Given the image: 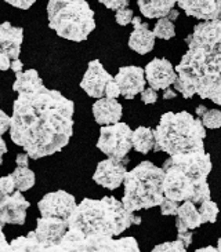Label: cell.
Instances as JSON below:
<instances>
[{"instance_id":"obj_21","label":"cell","mask_w":221,"mask_h":252,"mask_svg":"<svg viewBox=\"0 0 221 252\" xmlns=\"http://www.w3.org/2000/svg\"><path fill=\"white\" fill-rule=\"evenodd\" d=\"M24 40V29L13 27L10 22L0 25V48L6 53L10 60H17L21 54V44Z\"/></svg>"},{"instance_id":"obj_9","label":"cell","mask_w":221,"mask_h":252,"mask_svg":"<svg viewBox=\"0 0 221 252\" xmlns=\"http://www.w3.org/2000/svg\"><path fill=\"white\" fill-rule=\"evenodd\" d=\"M131 135L133 129L126 123L117 122L110 126H101L97 148L108 157L124 160L133 149Z\"/></svg>"},{"instance_id":"obj_40","label":"cell","mask_w":221,"mask_h":252,"mask_svg":"<svg viewBox=\"0 0 221 252\" xmlns=\"http://www.w3.org/2000/svg\"><path fill=\"white\" fill-rule=\"evenodd\" d=\"M177 239L184 243V246L189 247L192 243V230H185V232H179Z\"/></svg>"},{"instance_id":"obj_2","label":"cell","mask_w":221,"mask_h":252,"mask_svg":"<svg viewBox=\"0 0 221 252\" xmlns=\"http://www.w3.org/2000/svg\"><path fill=\"white\" fill-rule=\"evenodd\" d=\"M212 171L210 155L192 152L170 156L163 164V193L174 201L200 204L210 198L207 177Z\"/></svg>"},{"instance_id":"obj_6","label":"cell","mask_w":221,"mask_h":252,"mask_svg":"<svg viewBox=\"0 0 221 252\" xmlns=\"http://www.w3.org/2000/svg\"><path fill=\"white\" fill-rule=\"evenodd\" d=\"M123 184L122 203L130 212L158 207L165 200L163 168H159L148 160L127 171Z\"/></svg>"},{"instance_id":"obj_45","label":"cell","mask_w":221,"mask_h":252,"mask_svg":"<svg viewBox=\"0 0 221 252\" xmlns=\"http://www.w3.org/2000/svg\"><path fill=\"white\" fill-rule=\"evenodd\" d=\"M179 11H177V10H176V8H173L172 11H170V13L167 14V15H166V17H167V18H169V20H172L173 22H174V21L177 20V18H179Z\"/></svg>"},{"instance_id":"obj_49","label":"cell","mask_w":221,"mask_h":252,"mask_svg":"<svg viewBox=\"0 0 221 252\" xmlns=\"http://www.w3.org/2000/svg\"><path fill=\"white\" fill-rule=\"evenodd\" d=\"M3 163V160H1V157H0V164Z\"/></svg>"},{"instance_id":"obj_23","label":"cell","mask_w":221,"mask_h":252,"mask_svg":"<svg viewBox=\"0 0 221 252\" xmlns=\"http://www.w3.org/2000/svg\"><path fill=\"white\" fill-rule=\"evenodd\" d=\"M138 8L145 18H162L172 11L177 0H136Z\"/></svg>"},{"instance_id":"obj_32","label":"cell","mask_w":221,"mask_h":252,"mask_svg":"<svg viewBox=\"0 0 221 252\" xmlns=\"http://www.w3.org/2000/svg\"><path fill=\"white\" fill-rule=\"evenodd\" d=\"M160 214L165 217H170V215H176L177 210H179V201H174L172 198L165 197V200L160 203Z\"/></svg>"},{"instance_id":"obj_12","label":"cell","mask_w":221,"mask_h":252,"mask_svg":"<svg viewBox=\"0 0 221 252\" xmlns=\"http://www.w3.org/2000/svg\"><path fill=\"white\" fill-rule=\"evenodd\" d=\"M127 163H129L127 157L124 160L108 157L107 160L98 163L96 172L93 175V181L108 190H115L123 184L124 177L127 174V168H126Z\"/></svg>"},{"instance_id":"obj_17","label":"cell","mask_w":221,"mask_h":252,"mask_svg":"<svg viewBox=\"0 0 221 252\" xmlns=\"http://www.w3.org/2000/svg\"><path fill=\"white\" fill-rule=\"evenodd\" d=\"M113 79L119 84L120 93L126 99H133L137 94H141L147 84L144 69L134 65L119 68Z\"/></svg>"},{"instance_id":"obj_36","label":"cell","mask_w":221,"mask_h":252,"mask_svg":"<svg viewBox=\"0 0 221 252\" xmlns=\"http://www.w3.org/2000/svg\"><path fill=\"white\" fill-rule=\"evenodd\" d=\"M98 1L110 10H117V8L129 6L131 0H98Z\"/></svg>"},{"instance_id":"obj_1","label":"cell","mask_w":221,"mask_h":252,"mask_svg":"<svg viewBox=\"0 0 221 252\" xmlns=\"http://www.w3.org/2000/svg\"><path fill=\"white\" fill-rule=\"evenodd\" d=\"M75 103L44 84L18 93L13 105L10 138L31 158L62 150L74 134Z\"/></svg>"},{"instance_id":"obj_27","label":"cell","mask_w":221,"mask_h":252,"mask_svg":"<svg viewBox=\"0 0 221 252\" xmlns=\"http://www.w3.org/2000/svg\"><path fill=\"white\" fill-rule=\"evenodd\" d=\"M196 116L199 117L205 128L217 129L221 127V110L209 109L205 105H199L196 108Z\"/></svg>"},{"instance_id":"obj_30","label":"cell","mask_w":221,"mask_h":252,"mask_svg":"<svg viewBox=\"0 0 221 252\" xmlns=\"http://www.w3.org/2000/svg\"><path fill=\"white\" fill-rule=\"evenodd\" d=\"M153 252H166V251H173V252H185L186 247L184 246L183 241H180L179 239L174 240V241H167L163 244H159V246L153 247Z\"/></svg>"},{"instance_id":"obj_41","label":"cell","mask_w":221,"mask_h":252,"mask_svg":"<svg viewBox=\"0 0 221 252\" xmlns=\"http://www.w3.org/2000/svg\"><path fill=\"white\" fill-rule=\"evenodd\" d=\"M3 227H4V225L0 223V252L10 251V244L7 243L6 236H4V233H3Z\"/></svg>"},{"instance_id":"obj_8","label":"cell","mask_w":221,"mask_h":252,"mask_svg":"<svg viewBox=\"0 0 221 252\" xmlns=\"http://www.w3.org/2000/svg\"><path fill=\"white\" fill-rule=\"evenodd\" d=\"M50 251H131L138 252L140 247L134 237L115 240L107 236H80L67 232L62 240Z\"/></svg>"},{"instance_id":"obj_5","label":"cell","mask_w":221,"mask_h":252,"mask_svg":"<svg viewBox=\"0 0 221 252\" xmlns=\"http://www.w3.org/2000/svg\"><path fill=\"white\" fill-rule=\"evenodd\" d=\"M155 134L153 152H165L169 156L203 152L206 128L199 119L188 112L162 115Z\"/></svg>"},{"instance_id":"obj_4","label":"cell","mask_w":221,"mask_h":252,"mask_svg":"<svg viewBox=\"0 0 221 252\" xmlns=\"http://www.w3.org/2000/svg\"><path fill=\"white\" fill-rule=\"evenodd\" d=\"M174 90L185 99L199 95L221 105V51L188 48L176 66Z\"/></svg>"},{"instance_id":"obj_42","label":"cell","mask_w":221,"mask_h":252,"mask_svg":"<svg viewBox=\"0 0 221 252\" xmlns=\"http://www.w3.org/2000/svg\"><path fill=\"white\" fill-rule=\"evenodd\" d=\"M15 163H17V165H20V167H28V164H29V155H28L27 152L17 155Z\"/></svg>"},{"instance_id":"obj_26","label":"cell","mask_w":221,"mask_h":252,"mask_svg":"<svg viewBox=\"0 0 221 252\" xmlns=\"http://www.w3.org/2000/svg\"><path fill=\"white\" fill-rule=\"evenodd\" d=\"M11 177L15 184V189L20 191H27L31 188H34L35 182H36V177L32 170H29L28 167H20L17 165V168L11 172Z\"/></svg>"},{"instance_id":"obj_44","label":"cell","mask_w":221,"mask_h":252,"mask_svg":"<svg viewBox=\"0 0 221 252\" xmlns=\"http://www.w3.org/2000/svg\"><path fill=\"white\" fill-rule=\"evenodd\" d=\"M163 91H165V93H163V99H172V98H176V96H177V93H176V91H173L170 87L163 90Z\"/></svg>"},{"instance_id":"obj_46","label":"cell","mask_w":221,"mask_h":252,"mask_svg":"<svg viewBox=\"0 0 221 252\" xmlns=\"http://www.w3.org/2000/svg\"><path fill=\"white\" fill-rule=\"evenodd\" d=\"M4 153H7V145L6 142H4V139L0 136V157L3 156Z\"/></svg>"},{"instance_id":"obj_20","label":"cell","mask_w":221,"mask_h":252,"mask_svg":"<svg viewBox=\"0 0 221 252\" xmlns=\"http://www.w3.org/2000/svg\"><path fill=\"white\" fill-rule=\"evenodd\" d=\"M123 108L115 98H98L93 105V116L100 126H110L120 122Z\"/></svg>"},{"instance_id":"obj_7","label":"cell","mask_w":221,"mask_h":252,"mask_svg":"<svg viewBox=\"0 0 221 252\" xmlns=\"http://www.w3.org/2000/svg\"><path fill=\"white\" fill-rule=\"evenodd\" d=\"M47 17L48 27L67 40L84 41L96 29L94 11L87 0H50Z\"/></svg>"},{"instance_id":"obj_15","label":"cell","mask_w":221,"mask_h":252,"mask_svg":"<svg viewBox=\"0 0 221 252\" xmlns=\"http://www.w3.org/2000/svg\"><path fill=\"white\" fill-rule=\"evenodd\" d=\"M145 80L153 90H166L174 84L177 79L176 69L166 58H153L144 69Z\"/></svg>"},{"instance_id":"obj_47","label":"cell","mask_w":221,"mask_h":252,"mask_svg":"<svg viewBox=\"0 0 221 252\" xmlns=\"http://www.w3.org/2000/svg\"><path fill=\"white\" fill-rule=\"evenodd\" d=\"M198 252H216L217 251V248L216 247H212V246H209V247H203V248H199V250H196Z\"/></svg>"},{"instance_id":"obj_37","label":"cell","mask_w":221,"mask_h":252,"mask_svg":"<svg viewBox=\"0 0 221 252\" xmlns=\"http://www.w3.org/2000/svg\"><path fill=\"white\" fill-rule=\"evenodd\" d=\"M3 1H6V3L17 7V8H21V10H28L34 6L36 0H3Z\"/></svg>"},{"instance_id":"obj_18","label":"cell","mask_w":221,"mask_h":252,"mask_svg":"<svg viewBox=\"0 0 221 252\" xmlns=\"http://www.w3.org/2000/svg\"><path fill=\"white\" fill-rule=\"evenodd\" d=\"M177 6L200 21L221 20V0H177Z\"/></svg>"},{"instance_id":"obj_13","label":"cell","mask_w":221,"mask_h":252,"mask_svg":"<svg viewBox=\"0 0 221 252\" xmlns=\"http://www.w3.org/2000/svg\"><path fill=\"white\" fill-rule=\"evenodd\" d=\"M75 207V197L65 190L47 193L37 203V208L41 217H55L64 219H68L71 217Z\"/></svg>"},{"instance_id":"obj_22","label":"cell","mask_w":221,"mask_h":252,"mask_svg":"<svg viewBox=\"0 0 221 252\" xmlns=\"http://www.w3.org/2000/svg\"><path fill=\"white\" fill-rule=\"evenodd\" d=\"M202 223L199 210L195 207L192 201H183V204L179 205V210L176 214V227L177 232H185V230H195Z\"/></svg>"},{"instance_id":"obj_25","label":"cell","mask_w":221,"mask_h":252,"mask_svg":"<svg viewBox=\"0 0 221 252\" xmlns=\"http://www.w3.org/2000/svg\"><path fill=\"white\" fill-rule=\"evenodd\" d=\"M40 84H43V80L35 69H29L25 72L21 70V72L15 73V82L13 84V90L15 93H21L24 90L32 89V87L40 86Z\"/></svg>"},{"instance_id":"obj_16","label":"cell","mask_w":221,"mask_h":252,"mask_svg":"<svg viewBox=\"0 0 221 252\" xmlns=\"http://www.w3.org/2000/svg\"><path fill=\"white\" fill-rule=\"evenodd\" d=\"M113 77L107 72V69L104 68L103 63L94 60V61L89 62L87 70L83 76L82 82H80V87L84 90V93L91 98H103L104 91L108 82H110Z\"/></svg>"},{"instance_id":"obj_14","label":"cell","mask_w":221,"mask_h":252,"mask_svg":"<svg viewBox=\"0 0 221 252\" xmlns=\"http://www.w3.org/2000/svg\"><path fill=\"white\" fill-rule=\"evenodd\" d=\"M29 205L20 190L11 194H0V219L10 225H24Z\"/></svg>"},{"instance_id":"obj_24","label":"cell","mask_w":221,"mask_h":252,"mask_svg":"<svg viewBox=\"0 0 221 252\" xmlns=\"http://www.w3.org/2000/svg\"><path fill=\"white\" fill-rule=\"evenodd\" d=\"M131 142H133V149L141 153V155H148L153 150L155 146V134L153 129L148 127H138L133 131L131 135Z\"/></svg>"},{"instance_id":"obj_10","label":"cell","mask_w":221,"mask_h":252,"mask_svg":"<svg viewBox=\"0 0 221 252\" xmlns=\"http://www.w3.org/2000/svg\"><path fill=\"white\" fill-rule=\"evenodd\" d=\"M68 232V220L55 217H41L36 220V229L31 233L39 251H50L55 247L65 233Z\"/></svg>"},{"instance_id":"obj_28","label":"cell","mask_w":221,"mask_h":252,"mask_svg":"<svg viewBox=\"0 0 221 252\" xmlns=\"http://www.w3.org/2000/svg\"><path fill=\"white\" fill-rule=\"evenodd\" d=\"M153 33L158 39L162 40H170L176 36V27L172 20H169L167 17L158 18L155 28H153Z\"/></svg>"},{"instance_id":"obj_29","label":"cell","mask_w":221,"mask_h":252,"mask_svg":"<svg viewBox=\"0 0 221 252\" xmlns=\"http://www.w3.org/2000/svg\"><path fill=\"white\" fill-rule=\"evenodd\" d=\"M198 210H199L200 218H202V223H214L217 220L219 212H220L217 204L212 201L210 198L200 203V207Z\"/></svg>"},{"instance_id":"obj_39","label":"cell","mask_w":221,"mask_h":252,"mask_svg":"<svg viewBox=\"0 0 221 252\" xmlns=\"http://www.w3.org/2000/svg\"><path fill=\"white\" fill-rule=\"evenodd\" d=\"M11 66V60L10 57L0 48V70H8Z\"/></svg>"},{"instance_id":"obj_33","label":"cell","mask_w":221,"mask_h":252,"mask_svg":"<svg viewBox=\"0 0 221 252\" xmlns=\"http://www.w3.org/2000/svg\"><path fill=\"white\" fill-rule=\"evenodd\" d=\"M14 189H15V184L11 174L0 178V194H11Z\"/></svg>"},{"instance_id":"obj_34","label":"cell","mask_w":221,"mask_h":252,"mask_svg":"<svg viewBox=\"0 0 221 252\" xmlns=\"http://www.w3.org/2000/svg\"><path fill=\"white\" fill-rule=\"evenodd\" d=\"M104 95L107 96V98H115V99H116L119 95H122L120 87H119V84L115 82V79H112L110 82H108L107 87H105V91H104Z\"/></svg>"},{"instance_id":"obj_3","label":"cell","mask_w":221,"mask_h":252,"mask_svg":"<svg viewBox=\"0 0 221 252\" xmlns=\"http://www.w3.org/2000/svg\"><path fill=\"white\" fill-rule=\"evenodd\" d=\"M68 232L80 236L116 237L133 225H140L141 218L124 208L122 201L112 196L101 200L84 198L76 204L68 219Z\"/></svg>"},{"instance_id":"obj_38","label":"cell","mask_w":221,"mask_h":252,"mask_svg":"<svg viewBox=\"0 0 221 252\" xmlns=\"http://www.w3.org/2000/svg\"><path fill=\"white\" fill-rule=\"evenodd\" d=\"M10 123H11V117H8L6 112L0 109V136L10 129Z\"/></svg>"},{"instance_id":"obj_11","label":"cell","mask_w":221,"mask_h":252,"mask_svg":"<svg viewBox=\"0 0 221 252\" xmlns=\"http://www.w3.org/2000/svg\"><path fill=\"white\" fill-rule=\"evenodd\" d=\"M188 48L221 51V20L202 21L185 39Z\"/></svg>"},{"instance_id":"obj_19","label":"cell","mask_w":221,"mask_h":252,"mask_svg":"<svg viewBox=\"0 0 221 252\" xmlns=\"http://www.w3.org/2000/svg\"><path fill=\"white\" fill-rule=\"evenodd\" d=\"M131 24H133V32L129 37V47L140 55L151 53L155 47V39H156L153 31H151L148 24L143 22L140 17H133Z\"/></svg>"},{"instance_id":"obj_35","label":"cell","mask_w":221,"mask_h":252,"mask_svg":"<svg viewBox=\"0 0 221 252\" xmlns=\"http://www.w3.org/2000/svg\"><path fill=\"white\" fill-rule=\"evenodd\" d=\"M158 93H156V90H153L152 87L149 89H144L143 90V93H141V101L145 103V105H152V103H155L158 101Z\"/></svg>"},{"instance_id":"obj_48","label":"cell","mask_w":221,"mask_h":252,"mask_svg":"<svg viewBox=\"0 0 221 252\" xmlns=\"http://www.w3.org/2000/svg\"><path fill=\"white\" fill-rule=\"evenodd\" d=\"M217 251L221 252V239H219V243H217Z\"/></svg>"},{"instance_id":"obj_31","label":"cell","mask_w":221,"mask_h":252,"mask_svg":"<svg viewBox=\"0 0 221 252\" xmlns=\"http://www.w3.org/2000/svg\"><path fill=\"white\" fill-rule=\"evenodd\" d=\"M133 17H134V13H133V10L129 8V7L117 8L116 14H115V20H116V22L120 27H126V25L131 24Z\"/></svg>"},{"instance_id":"obj_43","label":"cell","mask_w":221,"mask_h":252,"mask_svg":"<svg viewBox=\"0 0 221 252\" xmlns=\"http://www.w3.org/2000/svg\"><path fill=\"white\" fill-rule=\"evenodd\" d=\"M22 68H24V63L17 58V60H13L11 61V66H10V69L13 70L14 73H17V72H21L22 70Z\"/></svg>"}]
</instances>
